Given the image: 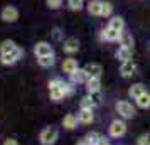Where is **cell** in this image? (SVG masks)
<instances>
[{"label": "cell", "mask_w": 150, "mask_h": 145, "mask_svg": "<svg viewBox=\"0 0 150 145\" xmlns=\"http://www.w3.org/2000/svg\"><path fill=\"white\" fill-rule=\"evenodd\" d=\"M49 96L52 101H61L66 98L64 95V81L61 78H54L49 81Z\"/></svg>", "instance_id": "1"}, {"label": "cell", "mask_w": 150, "mask_h": 145, "mask_svg": "<svg viewBox=\"0 0 150 145\" xmlns=\"http://www.w3.org/2000/svg\"><path fill=\"white\" fill-rule=\"evenodd\" d=\"M125 132H127V123L123 122V120H113L111 123H110V137L113 138H120L125 135Z\"/></svg>", "instance_id": "2"}, {"label": "cell", "mask_w": 150, "mask_h": 145, "mask_svg": "<svg viewBox=\"0 0 150 145\" xmlns=\"http://www.w3.org/2000/svg\"><path fill=\"white\" fill-rule=\"evenodd\" d=\"M57 137H59V133H57V130L56 128H44V130L41 132V135H39V140H41L42 145H52L57 140Z\"/></svg>", "instance_id": "3"}, {"label": "cell", "mask_w": 150, "mask_h": 145, "mask_svg": "<svg viewBox=\"0 0 150 145\" xmlns=\"http://www.w3.org/2000/svg\"><path fill=\"white\" fill-rule=\"evenodd\" d=\"M116 111H118V115L122 118H132L133 115H135V108L132 106V103H128V101H125V100H122V101H118V103L115 105Z\"/></svg>", "instance_id": "4"}, {"label": "cell", "mask_w": 150, "mask_h": 145, "mask_svg": "<svg viewBox=\"0 0 150 145\" xmlns=\"http://www.w3.org/2000/svg\"><path fill=\"white\" fill-rule=\"evenodd\" d=\"M22 54H24V51L21 47H17L12 52H8V54H0V61L4 62V64H15L22 57Z\"/></svg>", "instance_id": "5"}, {"label": "cell", "mask_w": 150, "mask_h": 145, "mask_svg": "<svg viewBox=\"0 0 150 145\" xmlns=\"http://www.w3.org/2000/svg\"><path fill=\"white\" fill-rule=\"evenodd\" d=\"M34 54L37 57H44V56H52V47L49 42H37L34 47Z\"/></svg>", "instance_id": "6"}, {"label": "cell", "mask_w": 150, "mask_h": 145, "mask_svg": "<svg viewBox=\"0 0 150 145\" xmlns=\"http://www.w3.org/2000/svg\"><path fill=\"white\" fill-rule=\"evenodd\" d=\"M120 35H122V32H116L113 29L106 27L105 30H101L100 39H101V41H106V42H116V41H120Z\"/></svg>", "instance_id": "7"}, {"label": "cell", "mask_w": 150, "mask_h": 145, "mask_svg": "<svg viewBox=\"0 0 150 145\" xmlns=\"http://www.w3.org/2000/svg\"><path fill=\"white\" fill-rule=\"evenodd\" d=\"M2 19L5 22H15L19 19V10L15 7H12V5H8V7H5L2 10Z\"/></svg>", "instance_id": "8"}, {"label": "cell", "mask_w": 150, "mask_h": 145, "mask_svg": "<svg viewBox=\"0 0 150 145\" xmlns=\"http://www.w3.org/2000/svg\"><path fill=\"white\" fill-rule=\"evenodd\" d=\"M120 73H122L123 78H128V76H133L137 73V64L132 59L130 61H125L122 62V68H120Z\"/></svg>", "instance_id": "9"}, {"label": "cell", "mask_w": 150, "mask_h": 145, "mask_svg": "<svg viewBox=\"0 0 150 145\" xmlns=\"http://www.w3.org/2000/svg\"><path fill=\"white\" fill-rule=\"evenodd\" d=\"M84 71H86V74H88V78H101V73L103 69L100 64H96V62H89V64H86L84 66Z\"/></svg>", "instance_id": "10"}, {"label": "cell", "mask_w": 150, "mask_h": 145, "mask_svg": "<svg viewBox=\"0 0 150 145\" xmlns=\"http://www.w3.org/2000/svg\"><path fill=\"white\" fill-rule=\"evenodd\" d=\"M86 90H88V95H93V93H100L101 90V81L98 78H88L86 81Z\"/></svg>", "instance_id": "11"}, {"label": "cell", "mask_w": 150, "mask_h": 145, "mask_svg": "<svg viewBox=\"0 0 150 145\" xmlns=\"http://www.w3.org/2000/svg\"><path fill=\"white\" fill-rule=\"evenodd\" d=\"M69 78H71V83H74V84L86 83V81H88V74H86L84 68L83 69H76L73 74H69Z\"/></svg>", "instance_id": "12"}, {"label": "cell", "mask_w": 150, "mask_h": 145, "mask_svg": "<svg viewBox=\"0 0 150 145\" xmlns=\"http://www.w3.org/2000/svg\"><path fill=\"white\" fill-rule=\"evenodd\" d=\"M143 93H147V90H145V86H143L142 83L132 84V86H130V90H128L130 98H133V100H138V98L142 96Z\"/></svg>", "instance_id": "13"}, {"label": "cell", "mask_w": 150, "mask_h": 145, "mask_svg": "<svg viewBox=\"0 0 150 145\" xmlns=\"http://www.w3.org/2000/svg\"><path fill=\"white\" fill-rule=\"evenodd\" d=\"M76 69H79L78 68V61L76 59H73V57H68V59H64V62H62V71L66 73V74H73Z\"/></svg>", "instance_id": "14"}, {"label": "cell", "mask_w": 150, "mask_h": 145, "mask_svg": "<svg viewBox=\"0 0 150 145\" xmlns=\"http://www.w3.org/2000/svg\"><path fill=\"white\" fill-rule=\"evenodd\" d=\"M78 49H79V41L76 37H69L68 41L64 42V51L68 54H74V52H78Z\"/></svg>", "instance_id": "15"}, {"label": "cell", "mask_w": 150, "mask_h": 145, "mask_svg": "<svg viewBox=\"0 0 150 145\" xmlns=\"http://www.w3.org/2000/svg\"><path fill=\"white\" fill-rule=\"evenodd\" d=\"M93 120H95L93 110H83V108H81V111L78 113V122H79V123L88 125V123H91Z\"/></svg>", "instance_id": "16"}, {"label": "cell", "mask_w": 150, "mask_h": 145, "mask_svg": "<svg viewBox=\"0 0 150 145\" xmlns=\"http://www.w3.org/2000/svg\"><path fill=\"white\" fill-rule=\"evenodd\" d=\"M132 54H133V49H128V47H123V46H120V47H118V51H116V59H120L122 62L130 61V59H132Z\"/></svg>", "instance_id": "17"}, {"label": "cell", "mask_w": 150, "mask_h": 145, "mask_svg": "<svg viewBox=\"0 0 150 145\" xmlns=\"http://www.w3.org/2000/svg\"><path fill=\"white\" fill-rule=\"evenodd\" d=\"M62 127L64 128H68V130H73L78 127V117L73 115V113H68L66 117L62 118Z\"/></svg>", "instance_id": "18"}, {"label": "cell", "mask_w": 150, "mask_h": 145, "mask_svg": "<svg viewBox=\"0 0 150 145\" xmlns=\"http://www.w3.org/2000/svg\"><path fill=\"white\" fill-rule=\"evenodd\" d=\"M101 8H103V2H100V0H91L88 4V12L91 15H101Z\"/></svg>", "instance_id": "19"}, {"label": "cell", "mask_w": 150, "mask_h": 145, "mask_svg": "<svg viewBox=\"0 0 150 145\" xmlns=\"http://www.w3.org/2000/svg\"><path fill=\"white\" fill-rule=\"evenodd\" d=\"M101 140H103V137L98 133V132H89L88 135L84 137V142H86L88 145H100Z\"/></svg>", "instance_id": "20"}, {"label": "cell", "mask_w": 150, "mask_h": 145, "mask_svg": "<svg viewBox=\"0 0 150 145\" xmlns=\"http://www.w3.org/2000/svg\"><path fill=\"white\" fill-rule=\"evenodd\" d=\"M110 29H113L116 32H123V29H125V21H123L122 17H113L108 24Z\"/></svg>", "instance_id": "21"}, {"label": "cell", "mask_w": 150, "mask_h": 145, "mask_svg": "<svg viewBox=\"0 0 150 145\" xmlns=\"http://www.w3.org/2000/svg\"><path fill=\"white\" fill-rule=\"evenodd\" d=\"M118 42H120V46H123V47L133 49V37H132V34H128V32H122Z\"/></svg>", "instance_id": "22"}, {"label": "cell", "mask_w": 150, "mask_h": 145, "mask_svg": "<svg viewBox=\"0 0 150 145\" xmlns=\"http://www.w3.org/2000/svg\"><path fill=\"white\" fill-rule=\"evenodd\" d=\"M19 46L12 41H4L0 44V54H8V52H12L14 49H17Z\"/></svg>", "instance_id": "23"}, {"label": "cell", "mask_w": 150, "mask_h": 145, "mask_svg": "<svg viewBox=\"0 0 150 145\" xmlns=\"http://www.w3.org/2000/svg\"><path fill=\"white\" fill-rule=\"evenodd\" d=\"M79 106H81L83 110H93L96 106V103L93 101V98L89 96H84V98H81V101H79Z\"/></svg>", "instance_id": "24"}, {"label": "cell", "mask_w": 150, "mask_h": 145, "mask_svg": "<svg viewBox=\"0 0 150 145\" xmlns=\"http://www.w3.org/2000/svg\"><path fill=\"white\" fill-rule=\"evenodd\" d=\"M37 62L41 68H51L54 66V56H44V57H37Z\"/></svg>", "instance_id": "25"}, {"label": "cell", "mask_w": 150, "mask_h": 145, "mask_svg": "<svg viewBox=\"0 0 150 145\" xmlns=\"http://www.w3.org/2000/svg\"><path fill=\"white\" fill-rule=\"evenodd\" d=\"M137 105L140 108H150V93H143L142 96L137 100Z\"/></svg>", "instance_id": "26"}, {"label": "cell", "mask_w": 150, "mask_h": 145, "mask_svg": "<svg viewBox=\"0 0 150 145\" xmlns=\"http://www.w3.org/2000/svg\"><path fill=\"white\" fill-rule=\"evenodd\" d=\"M113 14V5L110 2H103V8H101V15L103 17H110Z\"/></svg>", "instance_id": "27"}, {"label": "cell", "mask_w": 150, "mask_h": 145, "mask_svg": "<svg viewBox=\"0 0 150 145\" xmlns=\"http://www.w3.org/2000/svg\"><path fill=\"white\" fill-rule=\"evenodd\" d=\"M74 83H71V81H64V95L66 96H73L74 95Z\"/></svg>", "instance_id": "28"}, {"label": "cell", "mask_w": 150, "mask_h": 145, "mask_svg": "<svg viewBox=\"0 0 150 145\" xmlns=\"http://www.w3.org/2000/svg\"><path fill=\"white\" fill-rule=\"evenodd\" d=\"M71 10H81L83 5H84V0H68Z\"/></svg>", "instance_id": "29"}, {"label": "cell", "mask_w": 150, "mask_h": 145, "mask_svg": "<svg viewBox=\"0 0 150 145\" xmlns=\"http://www.w3.org/2000/svg\"><path fill=\"white\" fill-rule=\"evenodd\" d=\"M137 145H150V133H143L138 137L137 140Z\"/></svg>", "instance_id": "30"}, {"label": "cell", "mask_w": 150, "mask_h": 145, "mask_svg": "<svg viewBox=\"0 0 150 145\" xmlns=\"http://www.w3.org/2000/svg\"><path fill=\"white\" fill-rule=\"evenodd\" d=\"M49 8H59L62 5V0H46Z\"/></svg>", "instance_id": "31"}, {"label": "cell", "mask_w": 150, "mask_h": 145, "mask_svg": "<svg viewBox=\"0 0 150 145\" xmlns=\"http://www.w3.org/2000/svg\"><path fill=\"white\" fill-rule=\"evenodd\" d=\"M52 35H54V39H56V41H59V39L62 37V30H61V29H54Z\"/></svg>", "instance_id": "32"}, {"label": "cell", "mask_w": 150, "mask_h": 145, "mask_svg": "<svg viewBox=\"0 0 150 145\" xmlns=\"http://www.w3.org/2000/svg\"><path fill=\"white\" fill-rule=\"evenodd\" d=\"M4 145H19V142L14 140V138H7V140L4 142Z\"/></svg>", "instance_id": "33"}, {"label": "cell", "mask_w": 150, "mask_h": 145, "mask_svg": "<svg viewBox=\"0 0 150 145\" xmlns=\"http://www.w3.org/2000/svg\"><path fill=\"white\" fill-rule=\"evenodd\" d=\"M100 145H110V144L106 142V140H105V138H103V140H101V144H100Z\"/></svg>", "instance_id": "34"}, {"label": "cell", "mask_w": 150, "mask_h": 145, "mask_svg": "<svg viewBox=\"0 0 150 145\" xmlns=\"http://www.w3.org/2000/svg\"><path fill=\"white\" fill-rule=\"evenodd\" d=\"M78 145H88V144H86V142H84V140H83V142H79V144H78Z\"/></svg>", "instance_id": "35"}]
</instances>
